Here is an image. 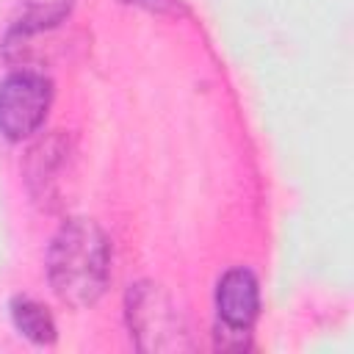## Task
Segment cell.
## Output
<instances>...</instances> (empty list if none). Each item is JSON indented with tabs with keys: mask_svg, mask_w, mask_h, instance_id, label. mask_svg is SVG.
Returning a JSON list of instances; mask_svg holds the SVG:
<instances>
[{
	"mask_svg": "<svg viewBox=\"0 0 354 354\" xmlns=\"http://www.w3.org/2000/svg\"><path fill=\"white\" fill-rule=\"evenodd\" d=\"M216 313L221 326L249 332L260 315V285L257 277L238 266L221 274L216 285Z\"/></svg>",
	"mask_w": 354,
	"mask_h": 354,
	"instance_id": "cell-4",
	"label": "cell"
},
{
	"mask_svg": "<svg viewBox=\"0 0 354 354\" xmlns=\"http://www.w3.org/2000/svg\"><path fill=\"white\" fill-rule=\"evenodd\" d=\"M122 3L147 8V11H152V14H177V11H180V3H177V0H122Z\"/></svg>",
	"mask_w": 354,
	"mask_h": 354,
	"instance_id": "cell-7",
	"label": "cell"
},
{
	"mask_svg": "<svg viewBox=\"0 0 354 354\" xmlns=\"http://www.w3.org/2000/svg\"><path fill=\"white\" fill-rule=\"evenodd\" d=\"M8 315H11L14 329L25 340H30L36 346H50L55 340V321L41 301H36L30 296H14L8 304Z\"/></svg>",
	"mask_w": 354,
	"mask_h": 354,
	"instance_id": "cell-5",
	"label": "cell"
},
{
	"mask_svg": "<svg viewBox=\"0 0 354 354\" xmlns=\"http://www.w3.org/2000/svg\"><path fill=\"white\" fill-rule=\"evenodd\" d=\"M72 11V0H22V11L8 39H28L33 33L61 25Z\"/></svg>",
	"mask_w": 354,
	"mask_h": 354,
	"instance_id": "cell-6",
	"label": "cell"
},
{
	"mask_svg": "<svg viewBox=\"0 0 354 354\" xmlns=\"http://www.w3.org/2000/svg\"><path fill=\"white\" fill-rule=\"evenodd\" d=\"M130 337L144 351H183L191 348L188 324L174 299L152 282H136L124 299Z\"/></svg>",
	"mask_w": 354,
	"mask_h": 354,
	"instance_id": "cell-2",
	"label": "cell"
},
{
	"mask_svg": "<svg viewBox=\"0 0 354 354\" xmlns=\"http://www.w3.org/2000/svg\"><path fill=\"white\" fill-rule=\"evenodd\" d=\"M47 279L64 304H94L111 279V241L102 227L88 218L64 221L47 249Z\"/></svg>",
	"mask_w": 354,
	"mask_h": 354,
	"instance_id": "cell-1",
	"label": "cell"
},
{
	"mask_svg": "<svg viewBox=\"0 0 354 354\" xmlns=\"http://www.w3.org/2000/svg\"><path fill=\"white\" fill-rule=\"evenodd\" d=\"M53 83L36 69H17L0 80V133L22 141L36 133L50 111Z\"/></svg>",
	"mask_w": 354,
	"mask_h": 354,
	"instance_id": "cell-3",
	"label": "cell"
}]
</instances>
